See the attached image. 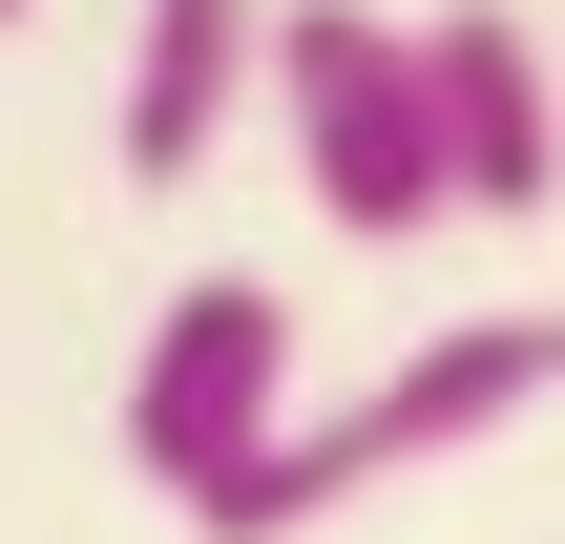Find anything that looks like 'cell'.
<instances>
[{"instance_id":"6da1fadb","label":"cell","mask_w":565,"mask_h":544,"mask_svg":"<svg viewBox=\"0 0 565 544\" xmlns=\"http://www.w3.org/2000/svg\"><path fill=\"white\" fill-rule=\"evenodd\" d=\"M524 398H565V314H461V335H419L398 377H356V398H315V419H294V461H273L252 503H210L189 544H294V524H335L356 482H419V461H461V440H503Z\"/></svg>"},{"instance_id":"277c9868","label":"cell","mask_w":565,"mask_h":544,"mask_svg":"<svg viewBox=\"0 0 565 544\" xmlns=\"http://www.w3.org/2000/svg\"><path fill=\"white\" fill-rule=\"evenodd\" d=\"M419 63H440L461 210H545V189H565V84H545V42H524L503 0H440V21H419Z\"/></svg>"},{"instance_id":"5b68a950","label":"cell","mask_w":565,"mask_h":544,"mask_svg":"<svg viewBox=\"0 0 565 544\" xmlns=\"http://www.w3.org/2000/svg\"><path fill=\"white\" fill-rule=\"evenodd\" d=\"M273 63V0H147L126 21V189H189L231 147V84Z\"/></svg>"},{"instance_id":"7a4b0ae2","label":"cell","mask_w":565,"mask_h":544,"mask_svg":"<svg viewBox=\"0 0 565 544\" xmlns=\"http://www.w3.org/2000/svg\"><path fill=\"white\" fill-rule=\"evenodd\" d=\"M273 105H294V168H315V210H335L356 252H398V231L461 210L419 21H377V0H294V21H273Z\"/></svg>"},{"instance_id":"3957f363","label":"cell","mask_w":565,"mask_h":544,"mask_svg":"<svg viewBox=\"0 0 565 544\" xmlns=\"http://www.w3.org/2000/svg\"><path fill=\"white\" fill-rule=\"evenodd\" d=\"M126 461H147L189 524L294 461V294H273V273H189V294L147 314V356H126Z\"/></svg>"},{"instance_id":"8992f818","label":"cell","mask_w":565,"mask_h":544,"mask_svg":"<svg viewBox=\"0 0 565 544\" xmlns=\"http://www.w3.org/2000/svg\"><path fill=\"white\" fill-rule=\"evenodd\" d=\"M0 21H21V0H0Z\"/></svg>"}]
</instances>
